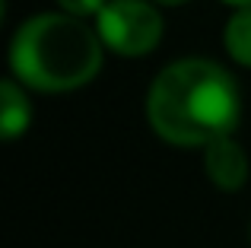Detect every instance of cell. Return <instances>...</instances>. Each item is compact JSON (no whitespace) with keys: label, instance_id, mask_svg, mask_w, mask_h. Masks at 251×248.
I'll list each match as a JSON object with an SVG mask.
<instances>
[{"label":"cell","instance_id":"obj_3","mask_svg":"<svg viewBox=\"0 0 251 248\" xmlns=\"http://www.w3.org/2000/svg\"><path fill=\"white\" fill-rule=\"evenodd\" d=\"M92 25L105 51L127 61L153 54L166 35L162 6L153 0H108L102 13L92 19Z\"/></svg>","mask_w":251,"mask_h":248},{"label":"cell","instance_id":"obj_4","mask_svg":"<svg viewBox=\"0 0 251 248\" xmlns=\"http://www.w3.org/2000/svg\"><path fill=\"white\" fill-rule=\"evenodd\" d=\"M201 159H203V175L213 188L226 194H235L248 185V175H251V159H248V149L245 143L239 140L235 134H226L220 140L207 143L201 149Z\"/></svg>","mask_w":251,"mask_h":248},{"label":"cell","instance_id":"obj_9","mask_svg":"<svg viewBox=\"0 0 251 248\" xmlns=\"http://www.w3.org/2000/svg\"><path fill=\"white\" fill-rule=\"evenodd\" d=\"M153 3H159V6H184V3H191V0H153Z\"/></svg>","mask_w":251,"mask_h":248},{"label":"cell","instance_id":"obj_8","mask_svg":"<svg viewBox=\"0 0 251 248\" xmlns=\"http://www.w3.org/2000/svg\"><path fill=\"white\" fill-rule=\"evenodd\" d=\"M220 3L232 6V10H242V6H251V0H220Z\"/></svg>","mask_w":251,"mask_h":248},{"label":"cell","instance_id":"obj_6","mask_svg":"<svg viewBox=\"0 0 251 248\" xmlns=\"http://www.w3.org/2000/svg\"><path fill=\"white\" fill-rule=\"evenodd\" d=\"M223 51L235 67L251 70V6L232 10V16L223 25Z\"/></svg>","mask_w":251,"mask_h":248},{"label":"cell","instance_id":"obj_2","mask_svg":"<svg viewBox=\"0 0 251 248\" xmlns=\"http://www.w3.org/2000/svg\"><path fill=\"white\" fill-rule=\"evenodd\" d=\"M105 45L89 19L61 10L25 16L10 35L6 67L29 93L64 96L89 86L105 64Z\"/></svg>","mask_w":251,"mask_h":248},{"label":"cell","instance_id":"obj_5","mask_svg":"<svg viewBox=\"0 0 251 248\" xmlns=\"http://www.w3.org/2000/svg\"><path fill=\"white\" fill-rule=\"evenodd\" d=\"M32 115L35 112H32L29 89L6 74L0 83V134H3V140L6 143L19 140L32 127Z\"/></svg>","mask_w":251,"mask_h":248},{"label":"cell","instance_id":"obj_10","mask_svg":"<svg viewBox=\"0 0 251 248\" xmlns=\"http://www.w3.org/2000/svg\"><path fill=\"white\" fill-rule=\"evenodd\" d=\"M248 239H251V223H248Z\"/></svg>","mask_w":251,"mask_h":248},{"label":"cell","instance_id":"obj_7","mask_svg":"<svg viewBox=\"0 0 251 248\" xmlns=\"http://www.w3.org/2000/svg\"><path fill=\"white\" fill-rule=\"evenodd\" d=\"M54 3H57L61 13H70V16H76V19H89L92 23L108 0H54Z\"/></svg>","mask_w":251,"mask_h":248},{"label":"cell","instance_id":"obj_1","mask_svg":"<svg viewBox=\"0 0 251 248\" xmlns=\"http://www.w3.org/2000/svg\"><path fill=\"white\" fill-rule=\"evenodd\" d=\"M147 127L178 149H203L235 134L242 121V86L213 57H178L150 80L143 96Z\"/></svg>","mask_w":251,"mask_h":248}]
</instances>
